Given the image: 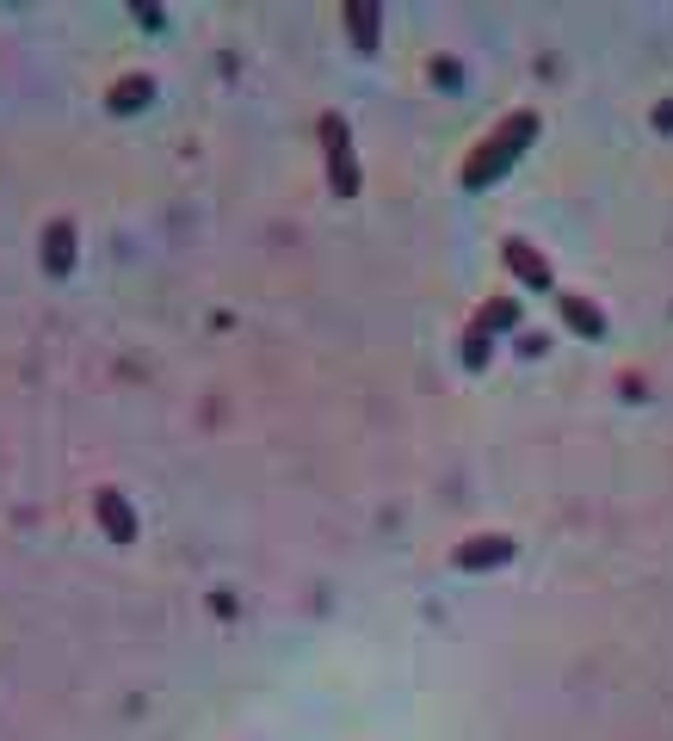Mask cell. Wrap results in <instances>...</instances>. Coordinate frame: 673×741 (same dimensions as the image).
<instances>
[{
  "label": "cell",
  "instance_id": "2",
  "mask_svg": "<svg viewBox=\"0 0 673 741\" xmlns=\"http://www.w3.org/2000/svg\"><path fill=\"white\" fill-rule=\"evenodd\" d=\"M322 143H328V173H334V192L340 198H352L359 192V167H352V130H346V118H322Z\"/></svg>",
  "mask_w": 673,
  "mask_h": 741
},
{
  "label": "cell",
  "instance_id": "8",
  "mask_svg": "<svg viewBox=\"0 0 673 741\" xmlns=\"http://www.w3.org/2000/svg\"><path fill=\"white\" fill-rule=\"evenodd\" d=\"M352 38H359V50H377V7H352Z\"/></svg>",
  "mask_w": 673,
  "mask_h": 741
},
{
  "label": "cell",
  "instance_id": "9",
  "mask_svg": "<svg viewBox=\"0 0 673 741\" xmlns=\"http://www.w3.org/2000/svg\"><path fill=\"white\" fill-rule=\"evenodd\" d=\"M149 93H155V81H118L112 105H118V112H136V105H149Z\"/></svg>",
  "mask_w": 673,
  "mask_h": 741
},
{
  "label": "cell",
  "instance_id": "5",
  "mask_svg": "<svg viewBox=\"0 0 673 741\" xmlns=\"http://www.w3.org/2000/svg\"><path fill=\"white\" fill-rule=\"evenodd\" d=\"M44 260H50V272H68V266H75V223H50Z\"/></svg>",
  "mask_w": 673,
  "mask_h": 741
},
{
  "label": "cell",
  "instance_id": "6",
  "mask_svg": "<svg viewBox=\"0 0 673 741\" xmlns=\"http://www.w3.org/2000/svg\"><path fill=\"white\" fill-rule=\"evenodd\" d=\"M513 544L507 538H476L470 550H457V569H482V562H507Z\"/></svg>",
  "mask_w": 673,
  "mask_h": 741
},
{
  "label": "cell",
  "instance_id": "1",
  "mask_svg": "<svg viewBox=\"0 0 673 741\" xmlns=\"http://www.w3.org/2000/svg\"><path fill=\"white\" fill-rule=\"evenodd\" d=\"M531 136H538V112H513L501 130H494L488 136V143L470 155V167H464V186L476 192V186H488V180H501V173L525 155V143H531Z\"/></svg>",
  "mask_w": 673,
  "mask_h": 741
},
{
  "label": "cell",
  "instance_id": "3",
  "mask_svg": "<svg viewBox=\"0 0 673 741\" xmlns=\"http://www.w3.org/2000/svg\"><path fill=\"white\" fill-rule=\"evenodd\" d=\"M93 513H99L105 532H112V544H130V538H136V519H130V507H124L118 488H99V494H93Z\"/></svg>",
  "mask_w": 673,
  "mask_h": 741
},
{
  "label": "cell",
  "instance_id": "10",
  "mask_svg": "<svg viewBox=\"0 0 673 741\" xmlns=\"http://www.w3.org/2000/svg\"><path fill=\"white\" fill-rule=\"evenodd\" d=\"M513 315H519L513 303H494V309H482V334H488V328H513Z\"/></svg>",
  "mask_w": 673,
  "mask_h": 741
},
{
  "label": "cell",
  "instance_id": "7",
  "mask_svg": "<svg viewBox=\"0 0 673 741\" xmlns=\"http://www.w3.org/2000/svg\"><path fill=\"white\" fill-rule=\"evenodd\" d=\"M562 315H569V328H581V334H606V315L581 297H562Z\"/></svg>",
  "mask_w": 673,
  "mask_h": 741
},
{
  "label": "cell",
  "instance_id": "4",
  "mask_svg": "<svg viewBox=\"0 0 673 741\" xmlns=\"http://www.w3.org/2000/svg\"><path fill=\"white\" fill-rule=\"evenodd\" d=\"M507 266H513V272L525 278V285H531V291H544V285H550V266H544L538 254H531V247H525V241H507Z\"/></svg>",
  "mask_w": 673,
  "mask_h": 741
}]
</instances>
